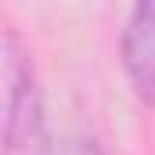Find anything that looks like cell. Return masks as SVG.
Returning a JSON list of instances; mask_svg holds the SVG:
<instances>
[{
  "label": "cell",
  "mask_w": 155,
  "mask_h": 155,
  "mask_svg": "<svg viewBox=\"0 0 155 155\" xmlns=\"http://www.w3.org/2000/svg\"><path fill=\"white\" fill-rule=\"evenodd\" d=\"M4 94H7V123H4V141L7 155H29L40 144V90L33 79V65L22 51L15 33L4 36Z\"/></svg>",
  "instance_id": "6da1fadb"
},
{
  "label": "cell",
  "mask_w": 155,
  "mask_h": 155,
  "mask_svg": "<svg viewBox=\"0 0 155 155\" xmlns=\"http://www.w3.org/2000/svg\"><path fill=\"white\" fill-rule=\"evenodd\" d=\"M123 65L134 90L155 105V0L134 7L123 29Z\"/></svg>",
  "instance_id": "7a4b0ae2"
},
{
  "label": "cell",
  "mask_w": 155,
  "mask_h": 155,
  "mask_svg": "<svg viewBox=\"0 0 155 155\" xmlns=\"http://www.w3.org/2000/svg\"><path fill=\"white\" fill-rule=\"evenodd\" d=\"M54 155H101V148L90 137H69V141H61V148Z\"/></svg>",
  "instance_id": "3957f363"
}]
</instances>
